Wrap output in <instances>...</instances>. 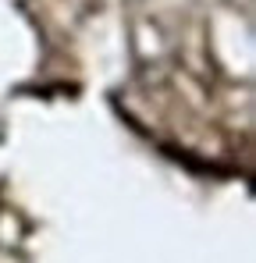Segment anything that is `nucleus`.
Here are the masks:
<instances>
[]
</instances>
